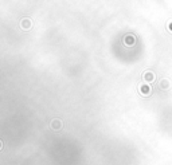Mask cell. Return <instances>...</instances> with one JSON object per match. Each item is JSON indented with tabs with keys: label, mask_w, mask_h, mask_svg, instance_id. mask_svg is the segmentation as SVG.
Segmentation results:
<instances>
[{
	"label": "cell",
	"mask_w": 172,
	"mask_h": 165,
	"mask_svg": "<svg viewBox=\"0 0 172 165\" xmlns=\"http://www.w3.org/2000/svg\"><path fill=\"white\" fill-rule=\"evenodd\" d=\"M50 126H51V129H54V130H59V129L62 127L61 119H53L51 124H50Z\"/></svg>",
	"instance_id": "2"
},
{
	"label": "cell",
	"mask_w": 172,
	"mask_h": 165,
	"mask_svg": "<svg viewBox=\"0 0 172 165\" xmlns=\"http://www.w3.org/2000/svg\"><path fill=\"white\" fill-rule=\"evenodd\" d=\"M1 148H3V142L0 141V151H1Z\"/></svg>",
	"instance_id": "3"
},
{
	"label": "cell",
	"mask_w": 172,
	"mask_h": 165,
	"mask_svg": "<svg viewBox=\"0 0 172 165\" xmlns=\"http://www.w3.org/2000/svg\"><path fill=\"white\" fill-rule=\"evenodd\" d=\"M20 27H22V30H30L32 27L31 19H28V17H24V19H22V20H20Z\"/></svg>",
	"instance_id": "1"
}]
</instances>
